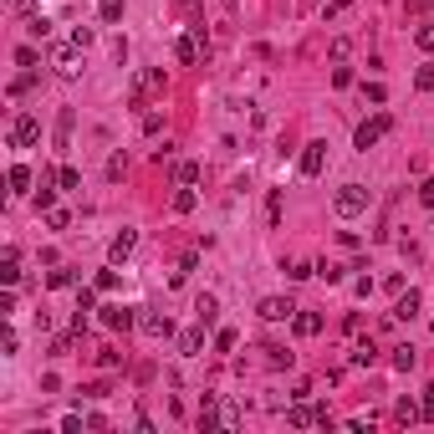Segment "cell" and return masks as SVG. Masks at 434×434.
Here are the masks:
<instances>
[{
    "mask_svg": "<svg viewBox=\"0 0 434 434\" xmlns=\"http://www.w3.org/2000/svg\"><path fill=\"white\" fill-rule=\"evenodd\" d=\"M388 128H393V117H388V113H373V117H363V123H358V133H352V149H358V153L378 149Z\"/></svg>",
    "mask_w": 434,
    "mask_h": 434,
    "instance_id": "6da1fadb",
    "label": "cell"
},
{
    "mask_svg": "<svg viewBox=\"0 0 434 434\" xmlns=\"http://www.w3.org/2000/svg\"><path fill=\"white\" fill-rule=\"evenodd\" d=\"M332 209H337L343 220L363 215V209H368V184H343V189L332 194Z\"/></svg>",
    "mask_w": 434,
    "mask_h": 434,
    "instance_id": "7a4b0ae2",
    "label": "cell"
},
{
    "mask_svg": "<svg viewBox=\"0 0 434 434\" xmlns=\"http://www.w3.org/2000/svg\"><path fill=\"white\" fill-rule=\"evenodd\" d=\"M51 67H57V77H67V82H72V77H82V46L62 41L57 51H51Z\"/></svg>",
    "mask_w": 434,
    "mask_h": 434,
    "instance_id": "3957f363",
    "label": "cell"
},
{
    "mask_svg": "<svg viewBox=\"0 0 434 434\" xmlns=\"http://www.w3.org/2000/svg\"><path fill=\"white\" fill-rule=\"evenodd\" d=\"M36 138H41V123H36L31 113H21L16 123H10V149H31Z\"/></svg>",
    "mask_w": 434,
    "mask_h": 434,
    "instance_id": "277c9868",
    "label": "cell"
},
{
    "mask_svg": "<svg viewBox=\"0 0 434 434\" xmlns=\"http://www.w3.org/2000/svg\"><path fill=\"white\" fill-rule=\"evenodd\" d=\"M174 51H179V62H184V67H194V62L205 57V26H194L189 36H179V41H174Z\"/></svg>",
    "mask_w": 434,
    "mask_h": 434,
    "instance_id": "5b68a950",
    "label": "cell"
},
{
    "mask_svg": "<svg viewBox=\"0 0 434 434\" xmlns=\"http://www.w3.org/2000/svg\"><path fill=\"white\" fill-rule=\"evenodd\" d=\"M256 312H261L266 322H292V317H296V301H292V296H266Z\"/></svg>",
    "mask_w": 434,
    "mask_h": 434,
    "instance_id": "8992f818",
    "label": "cell"
},
{
    "mask_svg": "<svg viewBox=\"0 0 434 434\" xmlns=\"http://www.w3.org/2000/svg\"><path fill=\"white\" fill-rule=\"evenodd\" d=\"M419 307H424V296H419L414 286H409V292H399V301H393L388 317H393V322H414V317H419Z\"/></svg>",
    "mask_w": 434,
    "mask_h": 434,
    "instance_id": "52a82bcc",
    "label": "cell"
},
{
    "mask_svg": "<svg viewBox=\"0 0 434 434\" xmlns=\"http://www.w3.org/2000/svg\"><path fill=\"white\" fill-rule=\"evenodd\" d=\"M102 327L128 332V327H138V312H133V307H102Z\"/></svg>",
    "mask_w": 434,
    "mask_h": 434,
    "instance_id": "ba28073f",
    "label": "cell"
},
{
    "mask_svg": "<svg viewBox=\"0 0 434 434\" xmlns=\"http://www.w3.org/2000/svg\"><path fill=\"white\" fill-rule=\"evenodd\" d=\"M322 164H327V143H307V149H301V174L317 179V174H322Z\"/></svg>",
    "mask_w": 434,
    "mask_h": 434,
    "instance_id": "9c48e42d",
    "label": "cell"
},
{
    "mask_svg": "<svg viewBox=\"0 0 434 434\" xmlns=\"http://www.w3.org/2000/svg\"><path fill=\"white\" fill-rule=\"evenodd\" d=\"M138 327H143L149 337H174V322H169V312H143Z\"/></svg>",
    "mask_w": 434,
    "mask_h": 434,
    "instance_id": "30bf717a",
    "label": "cell"
},
{
    "mask_svg": "<svg viewBox=\"0 0 434 434\" xmlns=\"http://www.w3.org/2000/svg\"><path fill=\"white\" fill-rule=\"evenodd\" d=\"M286 424H292V429H312V424H317V409H307V399H296L292 409H286Z\"/></svg>",
    "mask_w": 434,
    "mask_h": 434,
    "instance_id": "8fae6325",
    "label": "cell"
},
{
    "mask_svg": "<svg viewBox=\"0 0 434 434\" xmlns=\"http://www.w3.org/2000/svg\"><path fill=\"white\" fill-rule=\"evenodd\" d=\"M292 327H296V337H317V332H322V317H317V312H301V307H296Z\"/></svg>",
    "mask_w": 434,
    "mask_h": 434,
    "instance_id": "7c38bea8",
    "label": "cell"
},
{
    "mask_svg": "<svg viewBox=\"0 0 434 434\" xmlns=\"http://www.w3.org/2000/svg\"><path fill=\"white\" fill-rule=\"evenodd\" d=\"M133 245H138V235H133V230H123V235H113L108 256H113V261H128V256H133Z\"/></svg>",
    "mask_w": 434,
    "mask_h": 434,
    "instance_id": "4fadbf2b",
    "label": "cell"
},
{
    "mask_svg": "<svg viewBox=\"0 0 434 434\" xmlns=\"http://www.w3.org/2000/svg\"><path fill=\"white\" fill-rule=\"evenodd\" d=\"M200 348H205V322H200V327H189V332L179 337V352H184V358H194Z\"/></svg>",
    "mask_w": 434,
    "mask_h": 434,
    "instance_id": "5bb4252c",
    "label": "cell"
},
{
    "mask_svg": "<svg viewBox=\"0 0 434 434\" xmlns=\"http://www.w3.org/2000/svg\"><path fill=\"white\" fill-rule=\"evenodd\" d=\"M393 419H399V424H419V419H424V409H419L414 399H399V404H393Z\"/></svg>",
    "mask_w": 434,
    "mask_h": 434,
    "instance_id": "9a60e30c",
    "label": "cell"
},
{
    "mask_svg": "<svg viewBox=\"0 0 434 434\" xmlns=\"http://www.w3.org/2000/svg\"><path fill=\"white\" fill-rule=\"evenodd\" d=\"M0 281H6V286L21 281V256L16 251H6V261H0Z\"/></svg>",
    "mask_w": 434,
    "mask_h": 434,
    "instance_id": "2e32d148",
    "label": "cell"
},
{
    "mask_svg": "<svg viewBox=\"0 0 434 434\" xmlns=\"http://www.w3.org/2000/svg\"><path fill=\"white\" fill-rule=\"evenodd\" d=\"M194 317H200L205 327H215V317H220V301H215V296H200V301H194Z\"/></svg>",
    "mask_w": 434,
    "mask_h": 434,
    "instance_id": "e0dca14e",
    "label": "cell"
},
{
    "mask_svg": "<svg viewBox=\"0 0 434 434\" xmlns=\"http://www.w3.org/2000/svg\"><path fill=\"white\" fill-rule=\"evenodd\" d=\"M10 194H26V189H31V169H26V164H10Z\"/></svg>",
    "mask_w": 434,
    "mask_h": 434,
    "instance_id": "ac0fdd59",
    "label": "cell"
},
{
    "mask_svg": "<svg viewBox=\"0 0 434 434\" xmlns=\"http://www.w3.org/2000/svg\"><path fill=\"white\" fill-rule=\"evenodd\" d=\"M31 200H36V209H51V205H57V189H51V174H41V184H36V194H31Z\"/></svg>",
    "mask_w": 434,
    "mask_h": 434,
    "instance_id": "d6986e66",
    "label": "cell"
},
{
    "mask_svg": "<svg viewBox=\"0 0 434 434\" xmlns=\"http://www.w3.org/2000/svg\"><path fill=\"white\" fill-rule=\"evenodd\" d=\"M261 352H266V363H271V368H292V358H296V352H286L281 343H266Z\"/></svg>",
    "mask_w": 434,
    "mask_h": 434,
    "instance_id": "ffe728a7",
    "label": "cell"
},
{
    "mask_svg": "<svg viewBox=\"0 0 434 434\" xmlns=\"http://www.w3.org/2000/svg\"><path fill=\"white\" fill-rule=\"evenodd\" d=\"M414 363H419V352H414L409 343H399V348H393V368H399V373H409Z\"/></svg>",
    "mask_w": 434,
    "mask_h": 434,
    "instance_id": "44dd1931",
    "label": "cell"
},
{
    "mask_svg": "<svg viewBox=\"0 0 434 434\" xmlns=\"http://www.w3.org/2000/svg\"><path fill=\"white\" fill-rule=\"evenodd\" d=\"M72 123H77V113L62 108V117H57V143H62V149H67V138H72Z\"/></svg>",
    "mask_w": 434,
    "mask_h": 434,
    "instance_id": "7402d4cb",
    "label": "cell"
},
{
    "mask_svg": "<svg viewBox=\"0 0 434 434\" xmlns=\"http://www.w3.org/2000/svg\"><path fill=\"white\" fill-rule=\"evenodd\" d=\"M352 363H358V368H373V363H378V348H373V343H358V348H352Z\"/></svg>",
    "mask_w": 434,
    "mask_h": 434,
    "instance_id": "603a6c76",
    "label": "cell"
},
{
    "mask_svg": "<svg viewBox=\"0 0 434 434\" xmlns=\"http://www.w3.org/2000/svg\"><path fill=\"white\" fill-rule=\"evenodd\" d=\"M174 209H179V215H189V209H194V189H189V184H179V189H174Z\"/></svg>",
    "mask_w": 434,
    "mask_h": 434,
    "instance_id": "cb8c5ba5",
    "label": "cell"
},
{
    "mask_svg": "<svg viewBox=\"0 0 434 434\" xmlns=\"http://www.w3.org/2000/svg\"><path fill=\"white\" fill-rule=\"evenodd\" d=\"M72 281H77V271H72V266H57V271L46 276V286H57V292H62V286H72Z\"/></svg>",
    "mask_w": 434,
    "mask_h": 434,
    "instance_id": "d4e9b609",
    "label": "cell"
},
{
    "mask_svg": "<svg viewBox=\"0 0 434 434\" xmlns=\"http://www.w3.org/2000/svg\"><path fill=\"white\" fill-rule=\"evenodd\" d=\"M97 16L102 21H123V0H97Z\"/></svg>",
    "mask_w": 434,
    "mask_h": 434,
    "instance_id": "484cf974",
    "label": "cell"
},
{
    "mask_svg": "<svg viewBox=\"0 0 434 434\" xmlns=\"http://www.w3.org/2000/svg\"><path fill=\"white\" fill-rule=\"evenodd\" d=\"M46 225H51V230H67V225H72V215H67V209H57V205H51V209H46Z\"/></svg>",
    "mask_w": 434,
    "mask_h": 434,
    "instance_id": "4316f807",
    "label": "cell"
},
{
    "mask_svg": "<svg viewBox=\"0 0 434 434\" xmlns=\"http://www.w3.org/2000/svg\"><path fill=\"white\" fill-rule=\"evenodd\" d=\"M16 343H21V337H16V327H0V352H6V358H10V352H16Z\"/></svg>",
    "mask_w": 434,
    "mask_h": 434,
    "instance_id": "83f0119b",
    "label": "cell"
},
{
    "mask_svg": "<svg viewBox=\"0 0 434 434\" xmlns=\"http://www.w3.org/2000/svg\"><path fill=\"white\" fill-rule=\"evenodd\" d=\"M317 276H322L327 286H337V281H343V266H332V261H322V266H317Z\"/></svg>",
    "mask_w": 434,
    "mask_h": 434,
    "instance_id": "f1b7e54d",
    "label": "cell"
},
{
    "mask_svg": "<svg viewBox=\"0 0 434 434\" xmlns=\"http://www.w3.org/2000/svg\"><path fill=\"white\" fill-rule=\"evenodd\" d=\"M220 429H240V409H235V404L220 409Z\"/></svg>",
    "mask_w": 434,
    "mask_h": 434,
    "instance_id": "f546056e",
    "label": "cell"
},
{
    "mask_svg": "<svg viewBox=\"0 0 434 434\" xmlns=\"http://www.w3.org/2000/svg\"><path fill=\"white\" fill-rule=\"evenodd\" d=\"M174 179H179V184H194V179H200V164H194V159H189V164H179V169H174Z\"/></svg>",
    "mask_w": 434,
    "mask_h": 434,
    "instance_id": "4dcf8cb0",
    "label": "cell"
},
{
    "mask_svg": "<svg viewBox=\"0 0 434 434\" xmlns=\"http://www.w3.org/2000/svg\"><path fill=\"white\" fill-rule=\"evenodd\" d=\"M414 46H419V51H434V26H419V31H414Z\"/></svg>",
    "mask_w": 434,
    "mask_h": 434,
    "instance_id": "1f68e13d",
    "label": "cell"
},
{
    "mask_svg": "<svg viewBox=\"0 0 434 434\" xmlns=\"http://www.w3.org/2000/svg\"><path fill=\"white\" fill-rule=\"evenodd\" d=\"M57 184H62V189H77V184H82V174H77V169H57Z\"/></svg>",
    "mask_w": 434,
    "mask_h": 434,
    "instance_id": "d6a6232c",
    "label": "cell"
},
{
    "mask_svg": "<svg viewBox=\"0 0 434 434\" xmlns=\"http://www.w3.org/2000/svg\"><path fill=\"white\" fill-rule=\"evenodd\" d=\"M266 215H271V225L281 220V189H271V194H266Z\"/></svg>",
    "mask_w": 434,
    "mask_h": 434,
    "instance_id": "836d02e7",
    "label": "cell"
},
{
    "mask_svg": "<svg viewBox=\"0 0 434 434\" xmlns=\"http://www.w3.org/2000/svg\"><path fill=\"white\" fill-rule=\"evenodd\" d=\"M286 276H292V281H307V276H317V266H307V261H296V266H286Z\"/></svg>",
    "mask_w": 434,
    "mask_h": 434,
    "instance_id": "e575fe53",
    "label": "cell"
},
{
    "mask_svg": "<svg viewBox=\"0 0 434 434\" xmlns=\"http://www.w3.org/2000/svg\"><path fill=\"white\" fill-rule=\"evenodd\" d=\"M414 87L429 92V87H434V67H419V72H414Z\"/></svg>",
    "mask_w": 434,
    "mask_h": 434,
    "instance_id": "d590c367",
    "label": "cell"
},
{
    "mask_svg": "<svg viewBox=\"0 0 434 434\" xmlns=\"http://www.w3.org/2000/svg\"><path fill=\"white\" fill-rule=\"evenodd\" d=\"M97 363H102V368H117V363H123V352H117V348H102Z\"/></svg>",
    "mask_w": 434,
    "mask_h": 434,
    "instance_id": "8d00e7d4",
    "label": "cell"
},
{
    "mask_svg": "<svg viewBox=\"0 0 434 434\" xmlns=\"http://www.w3.org/2000/svg\"><path fill=\"white\" fill-rule=\"evenodd\" d=\"M31 82H36L31 72H26V77H16V82H10V97H21V92H31Z\"/></svg>",
    "mask_w": 434,
    "mask_h": 434,
    "instance_id": "74e56055",
    "label": "cell"
},
{
    "mask_svg": "<svg viewBox=\"0 0 434 434\" xmlns=\"http://www.w3.org/2000/svg\"><path fill=\"white\" fill-rule=\"evenodd\" d=\"M117 286V271H97V292H113Z\"/></svg>",
    "mask_w": 434,
    "mask_h": 434,
    "instance_id": "f35d334b",
    "label": "cell"
},
{
    "mask_svg": "<svg viewBox=\"0 0 434 434\" xmlns=\"http://www.w3.org/2000/svg\"><path fill=\"white\" fill-rule=\"evenodd\" d=\"M123 169H128V159H123V153H113V159H108V174H113V179H123Z\"/></svg>",
    "mask_w": 434,
    "mask_h": 434,
    "instance_id": "ab89813d",
    "label": "cell"
},
{
    "mask_svg": "<svg viewBox=\"0 0 434 434\" xmlns=\"http://www.w3.org/2000/svg\"><path fill=\"white\" fill-rule=\"evenodd\" d=\"M419 205H429V209H434V179L419 184Z\"/></svg>",
    "mask_w": 434,
    "mask_h": 434,
    "instance_id": "60d3db41",
    "label": "cell"
},
{
    "mask_svg": "<svg viewBox=\"0 0 434 434\" xmlns=\"http://www.w3.org/2000/svg\"><path fill=\"white\" fill-rule=\"evenodd\" d=\"M215 348H220V352H230V348H235V332H230V327H225V332H215Z\"/></svg>",
    "mask_w": 434,
    "mask_h": 434,
    "instance_id": "b9f144b4",
    "label": "cell"
},
{
    "mask_svg": "<svg viewBox=\"0 0 434 434\" xmlns=\"http://www.w3.org/2000/svg\"><path fill=\"white\" fill-rule=\"evenodd\" d=\"M36 6H41V0H16V10H21V16H36Z\"/></svg>",
    "mask_w": 434,
    "mask_h": 434,
    "instance_id": "7bdbcfd3",
    "label": "cell"
},
{
    "mask_svg": "<svg viewBox=\"0 0 434 434\" xmlns=\"http://www.w3.org/2000/svg\"><path fill=\"white\" fill-rule=\"evenodd\" d=\"M424 419H434V388H429V399H424Z\"/></svg>",
    "mask_w": 434,
    "mask_h": 434,
    "instance_id": "ee69618b",
    "label": "cell"
},
{
    "mask_svg": "<svg viewBox=\"0 0 434 434\" xmlns=\"http://www.w3.org/2000/svg\"><path fill=\"white\" fill-rule=\"evenodd\" d=\"M220 6H225V10H235V0H220Z\"/></svg>",
    "mask_w": 434,
    "mask_h": 434,
    "instance_id": "f6af8a7d",
    "label": "cell"
}]
</instances>
